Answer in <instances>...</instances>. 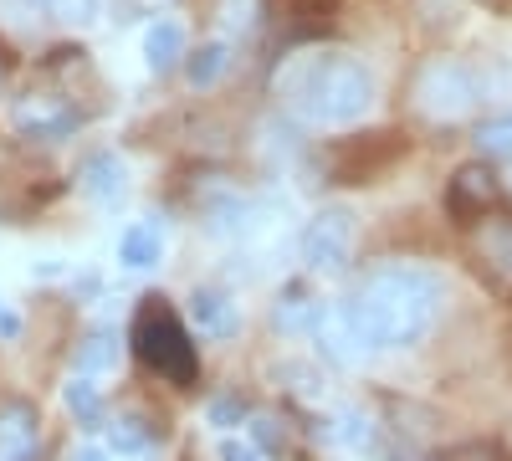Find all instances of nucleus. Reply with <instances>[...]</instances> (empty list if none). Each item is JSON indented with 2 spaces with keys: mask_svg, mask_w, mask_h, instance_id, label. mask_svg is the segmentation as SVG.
I'll return each instance as SVG.
<instances>
[{
  "mask_svg": "<svg viewBox=\"0 0 512 461\" xmlns=\"http://www.w3.org/2000/svg\"><path fill=\"white\" fill-rule=\"evenodd\" d=\"M441 303H446L441 272L420 262H379L354 287L344 318L354 328L359 349L390 354V349H415L431 339V328L441 323Z\"/></svg>",
  "mask_w": 512,
  "mask_h": 461,
  "instance_id": "f257e3e1",
  "label": "nucleus"
},
{
  "mask_svg": "<svg viewBox=\"0 0 512 461\" xmlns=\"http://www.w3.org/2000/svg\"><path fill=\"white\" fill-rule=\"evenodd\" d=\"M277 93L282 103L318 129H354L359 118H369L374 108V72L349 57V52H292L277 72Z\"/></svg>",
  "mask_w": 512,
  "mask_h": 461,
  "instance_id": "f03ea898",
  "label": "nucleus"
},
{
  "mask_svg": "<svg viewBox=\"0 0 512 461\" xmlns=\"http://www.w3.org/2000/svg\"><path fill=\"white\" fill-rule=\"evenodd\" d=\"M128 349L139 354V364L149 374H159V380L175 385V390H190L195 374H200V354L190 344V328L180 323V313L169 308V298H159V292H149L134 313V323H128Z\"/></svg>",
  "mask_w": 512,
  "mask_h": 461,
  "instance_id": "7ed1b4c3",
  "label": "nucleus"
},
{
  "mask_svg": "<svg viewBox=\"0 0 512 461\" xmlns=\"http://www.w3.org/2000/svg\"><path fill=\"white\" fill-rule=\"evenodd\" d=\"M410 103H415V113H425L431 123H461L466 113L482 103L477 67H466L461 57L420 62L415 77H410Z\"/></svg>",
  "mask_w": 512,
  "mask_h": 461,
  "instance_id": "20e7f679",
  "label": "nucleus"
},
{
  "mask_svg": "<svg viewBox=\"0 0 512 461\" xmlns=\"http://www.w3.org/2000/svg\"><path fill=\"white\" fill-rule=\"evenodd\" d=\"M354 241H359V216L349 211V205H328V211H318L308 221V231H303L308 272H318V277L344 272L354 262Z\"/></svg>",
  "mask_w": 512,
  "mask_h": 461,
  "instance_id": "39448f33",
  "label": "nucleus"
},
{
  "mask_svg": "<svg viewBox=\"0 0 512 461\" xmlns=\"http://www.w3.org/2000/svg\"><path fill=\"white\" fill-rule=\"evenodd\" d=\"M77 123H82L77 103L52 93V88H31L26 98L11 103V129L31 144H57V139L77 134Z\"/></svg>",
  "mask_w": 512,
  "mask_h": 461,
  "instance_id": "423d86ee",
  "label": "nucleus"
},
{
  "mask_svg": "<svg viewBox=\"0 0 512 461\" xmlns=\"http://www.w3.org/2000/svg\"><path fill=\"white\" fill-rule=\"evenodd\" d=\"M492 205H497V175H492V164H487V159L461 164V170L451 175V185H446V211H451V221L477 226L482 216H492Z\"/></svg>",
  "mask_w": 512,
  "mask_h": 461,
  "instance_id": "0eeeda50",
  "label": "nucleus"
},
{
  "mask_svg": "<svg viewBox=\"0 0 512 461\" xmlns=\"http://www.w3.org/2000/svg\"><path fill=\"white\" fill-rule=\"evenodd\" d=\"M41 451V415L31 400L0 405V461H36Z\"/></svg>",
  "mask_w": 512,
  "mask_h": 461,
  "instance_id": "6e6552de",
  "label": "nucleus"
},
{
  "mask_svg": "<svg viewBox=\"0 0 512 461\" xmlns=\"http://www.w3.org/2000/svg\"><path fill=\"white\" fill-rule=\"evenodd\" d=\"M77 185H82V195H88V200H98V205H118V200L128 195V164H123L118 154L98 149V154H88V159H82Z\"/></svg>",
  "mask_w": 512,
  "mask_h": 461,
  "instance_id": "1a4fd4ad",
  "label": "nucleus"
},
{
  "mask_svg": "<svg viewBox=\"0 0 512 461\" xmlns=\"http://www.w3.org/2000/svg\"><path fill=\"white\" fill-rule=\"evenodd\" d=\"M190 318H195V328L205 333V339H231V333L241 328V313L231 303V292H221V287H195L190 292Z\"/></svg>",
  "mask_w": 512,
  "mask_h": 461,
  "instance_id": "9d476101",
  "label": "nucleus"
},
{
  "mask_svg": "<svg viewBox=\"0 0 512 461\" xmlns=\"http://www.w3.org/2000/svg\"><path fill=\"white\" fill-rule=\"evenodd\" d=\"M144 62L154 77H169L185 67V26L180 21H154L144 31Z\"/></svg>",
  "mask_w": 512,
  "mask_h": 461,
  "instance_id": "9b49d317",
  "label": "nucleus"
},
{
  "mask_svg": "<svg viewBox=\"0 0 512 461\" xmlns=\"http://www.w3.org/2000/svg\"><path fill=\"white\" fill-rule=\"evenodd\" d=\"M226 67H231V47H226V41H205L200 52L185 57V77H190V88H195V93L216 88V82L226 77Z\"/></svg>",
  "mask_w": 512,
  "mask_h": 461,
  "instance_id": "f8f14e48",
  "label": "nucleus"
},
{
  "mask_svg": "<svg viewBox=\"0 0 512 461\" xmlns=\"http://www.w3.org/2000/svg\"><path fill=\"white\" fill-rule=\"evenodd\" d=\"M477 257H482V267H487L497 282L512 287V226H507V221L487 226V236L477 241Z\"/></svg>",
  "mask_w": 512,
  "mask_h": 461,
  "instance_id": "ddd939ff",
  "label": "nucleus"
},
{
  "mask_svg": "<svg viewBox=\"0 0 512 461\" xmlns=\"http://www.w3.org/2000/svg\"><path fill=\"white\" fill-rule=\"evenodd\" d=\"M118 364V339L113 333H88L77 349H72V369L77 374H108Z\"/></svg>",
  "mask_w": 512,
  "mask_h": 461,
  "instance_id": "4468645a",
  "label": "nucleus"
},
{
  "mask_svg": "<svg viewBox=\"0 0 512 461\" xmlns=\"http://www.w3.org/2000/svg\"><path fill=\"white\" fill-rule=\"evenodd\" d=\"M62 400H67V410H72V421L103 426V395H98V385H93V374H77V380L62 390Z\"/></svg>",
  "mask_w": 512,
  "mask_h": 461,
  "instance_id": "2eb2a0df",
  "label": "nucleus"
},
{
  "mask_svg": "<svg viewBox=\"0 0 512 461\" xmlns=\"http://www.w3.org/2000/svg\"><path fill=\"white\" fill-rule=\"evenodd\" d=\"M118 262L123 267H154L159 262V231L154 226H128L123 231V241H118Z\"/></svg>",
  "mask_w": 512,
  "mask_h": 461,
  "instance_id": "dca6fc26",
  "label": "nucleus"
},
{
  "mask_svg": "<svg viewBox=\"0 0 512 461\" xmlns=\"http://www.w3.org/2000/svg\"><path fill=\"white\" fill-rule=\"evenodd\" d=\"M318 308H313V298L308 292H282V308H277V328H292V333H303V328H318Z\"/></svg>",
  "mask_w": 512,
  "mask_h": 461,
  "instance_id": "f3484780",
  "label": "nucleus"
},
{
  "mask_svg": "<svg viewBox=\"0 0 512 461\" xmlns=\"http://www.w3.org/2000/svg\"><path fill=\"white\" fill-rule=\"evenodd\" d=\"M477 149H482V159H512V113L482 123V129H477Z\"/></svg>",
  "mask_w": 512,
  "mask_h": 461,
  "instance_id": "a211bd4d",
  "label": "nucleus"
},
{
  "mask_svg": "<svg viewBox=\"0 0 512 461\" xmlns=\"http://www.w3.org/2000/svg\"><path fill=\"white\" fill-rule=\"evenodd\" d=\"M477 88H482V103L512 98V62H507V57H492V67L477 72Z\"/></svg>",
  "mask_w": 512,
  "mask_h": 461,
  "instance_id": "6ab92c4d",
  "label": "nucleus"
},
{
  "mask_svg": "<svg viewBox=\"0 0 512 461\" xmlns=\"http://www.w3.org/2000/svg\"><path fill=\"white\" fill-rule=\"evenodd\" d=\"M256 21H262V0H221V26L231 36L256 31Z\"/></svg>",
  "mask_w": 512,
  "mask_h": 461,
  "instance_id": "aec40b11",
  "label": "nucleus"
},
{
  "mask_svg": "<svg viewBox=\"0 0 512 461\" xmlns=\"http://www.w3.org/2000/svg\"><path fill=\"white\" fill-rule=\"evenodd\" d=\"M41 11H47V0H0V26L36 31L41 26Z\"/></svg>",
  "mask_w": 512,
  "mask_h": 461,
  "instance_id": "412c9836",
  "label": "nucleus"
},
{
  "mask_svg": "<svg viewBox=\"0 0 512 461\" xmlns=\"http://www.w3.org/2000/svg\"><path fill=\"white\" fill-rule=\"evenodd\" d=\"M103 11V0H47V16H57L62 26H93Z\"/></svg>",
  "mask_w": 512,
  "mask_h": 461,
  "instance_id": "4be33fe9",
  "label": "nucleus"
},
{
  "mask_svg": "<svg viewBox=\"0 0 512 461\" xmlns=\"http://www.w3.org/2000/svg\"><path fill=\"white\" fill-rule=\"evenodd\" d=\"M108 441H113V451H149V431H144V421H134V415H123V421H113L108 426Z\"/></svg>",
  "mask_w": 512,
  "mask_h": 461,
  "instance_id": "5701e85b",
  "label": "nucleus"
},
{
  "mask_svg": "<svg viewBox=\"0 0 512 461\" xmlns=\"http://www.w3.org/2000/svg\"><path fill=\"white\" fill-rule=\"evenodd\" d=\"M338 446H359V451H369L374 446V426L364 421V415H338V426L328 431Z\"/></svg>",
  "mask_w": 512,
  "mask_h": 461,
  "instance_id": "b1692460",
  "label": "nucleus"
},
{
  "mask_svg": "<svg viewBox=\"0 0 512 461\" xmlns=\"http://www.w3.org/2000/svg\"><path fill=\"white\" fill-rule=\"evenodd\" d=\"M441 461H507V451L492 441H466V446H451Z\"/></svg>",
  "mask_w": 512,
  "mask_h": 461,
  "instance_id": "393cba45",
  "label": "nucleus"
},
{
  "mask_svg": "<svg viewBox=\"0 0 512 461\" xmlns=\"http://www.w3.org/2000/svg\"><path fill=\"white\" fill-rule=\"evenodd\" d=\"M216 456H221V461H267L262 446H256V441H241V436H226Z\"/></svg>",
  "mask_w": 512,
  "mask_h": 461,
  "instance_id": "a878e982",
  "label": "nucleus"
},
{
  "mask_svg": "<svg viewBox=\"0 0 512 461\" xmlns=\"http://www.w3.org/2000/svg\"><path fill=\"white\" fill-rule=\"evenodd\" d=\"M169 6H175V0H123L128 21H134V16H164Z\"/></svg>",
  "mask_w": 512,
  "mask_h": 461,
  "instance_id": "bb28decb",
  "label": "nucleus"
},
{
  "mask_svg": "<svg viewBox=\"0 0 512 461\" xmlns=\"http://www.w3.org/2000/svg\"><path fill=\"white\" fill-rule=\"evenodd\" d=\"M0 333H6V339H16V333H21V323H16V313H6V308H0Z\"/></svg>",
  "mask_w": 512,
  "mask_h": 461,
  "instance_id": "cd10ccee",
  "label": "nucleus"
},
{
  "mask_svg": "<svg viewBox=\"0 0 512 461\" xmlns=\"http://www.w3.org/2000/svg\"><path fill=\"white\" fill-rule=\"evenodd\" d=\"M72 461H108V451H98V446H82Z\"/></svg>",
  "mask_w": 512,
  "mask_h": 461,
  "instance_id": "c85d7f7f",
  "label": "nucleus"
},
{
  "mask_svg": "<svg viewBox=\"0 0 512 461\" xmlns=\"http://www.w3.org/2000/svg\"><path fill=\"white\" fill-rule=\"evenodd\" d=\"M0 82H6V62H0Z\"/></svg>",
  "mask_w": 512,
  "mask_h": 461,
  "instance_id": "c756f323",
  "label": "nucleus"
}]
</instances>
